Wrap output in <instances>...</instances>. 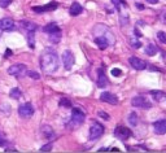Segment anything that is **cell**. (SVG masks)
Wrapping results in <instances>:
<instances>
[{"label":"cell","instance_id":"cell-2","mask_svg":"<svg viewBox=\"0 0 166 153\" xmlns=\"http://www.w3.org/2000/svg\"><path fill=\"white\" fill-rule=\"evenodd\" d=\"M86 120V113L82 110L81 108H73V112H72V123H73V127L75 126H81L83 122Z\"/></svg>","mask_w":166,"mask_h":153},{"label":"cell","instance_id":"cell-44","mask_svg":"<svg viewBox=\"0 0 166 153\" xmlns=\"http://www.w3.org/2000/svg\"><path fill=\"white\" fill-rule=\"evenodd\" d=\"M110 151H113V152H118L120 149H118V148H113V149H110Z\"/></svg>","mask_w":166,"mask_h":153},{"label":"cell","instance_id":"cell-30","mask_svg":"<svg viewBox=\"0 0 166 153\" xmlns=\"http://www.w3.org/2000/svg\"><path fill=\"white\" fill-rule=\"evenodd\" d=\"M51 149H52V144L49 143V144H46V145H42L39 151H40V152H49Z\"/></svg>","mask_w":166,"mask_h":153},{"label":"cell","instance_id":"cell-23","mask_svg":"<svg viewBox=\"0 0 166 153\" xmlns=\"http://www.w3.org/2000/svg\"><path fill=\"white\" fill-rule=\"evenodd\" d=\"M151 95L155 97L156 101H160V100H162L165 94L162 92V91H151Z\"/></svg>","mask_w":166,"mask_h":153},{"label":"cell","instance_id":"cell-43","mask_svg":"<svg viewBox=\"0 0 166 153\" xmlns=\"http://www.w3.org/2000/svg\"><path fill=\"white\" fill-rule=\"evenodd\" d=\"M161 53H162L164 56H162V57H164V60L166 61V52H164V51H161Z\"/></svg>","mask_w":166,"mask_h":153},{"label":"cell","instance_id":"cell-31","mask_svg":"<svg viewBox=\"0 0 166 153\" xmlns=\"http://www.w3.org/2000/svg\"><path fill=\"white\" fill-rule=\"evenodd\" d=\"M99 117H101L103 120H105V121H109V120H110V116H109L108 113L103 112V110H100V112H99Z\"/></svg>","mask_w":166,"mask_h":153},{"label":"cell","instance_id":"cell-29","mask_svg":"<svg viewBox=\"0 0 166 153\" xmlns=\"http://www.w3.org/2000/svg\"><path fill=\"white\" fill-rule=\"evenodd\" d=\"M112 75L113 77H121L122 75V70L121 69H117V68H114V69H112Z\"/></svg>","mask_w":166,"mask_h":153},{"label":"cell","instance_id":"cell-38","mask_svg":"<svg viewBox=\"0 0 166 153\" xmlns=\"http://www.w3.org/2000/svg\"><path fill=\"white\" fill-rule=\"evenodd\" d=\"M4 144H5V139H4V136H3V134L0 132V147H3Z\"/></svg>","mask_w":166,"mask_h":153},{"label":"cell","instance_id":"cell-39","mask_svg":"<svg viewBox=\"0 0 166 153\" xmlns=\"http://www.w3.org/2000/svg\"><path fill=\"white\" fill-rule=\"evenodd\" d=\"M148 69H149V70H152V72H161V69H158V68L153 66V65H151V66L148 68Z\"/></svg>","mask_w":166,"mask_h":153},{"label":"cell","instance_id":"cell-35","mask_svg":"<svg viewBox=\"0 0 166 153\" xmlns=\"http://www.w3.org/2000/svg\"><path fill=\"white\" fill-rule=\"evenodd\" d=\"M130 43H131V46H132V48H139L142 46V43L140 42H135V40H130Z\"/></svg>","mask_w":166,"mask_h":153},{"label":"cell","instance_id":"cell-16","mask_svg":"<svg viewBox=\"0 0 166 153\" xmlns=\"http://www.w3.org/2000/svg\"><path fill=\"white\" fill-rule=\"evenodd\" d=\"M43 31L44 33H48V34H55V33H61V29L57 24L52 22V24H48L43 27Z\"/></svg>","mask_w":166,"mask_h":153},{"label":"cell","instance_id":"cell-45","mask_svg":"<svg viewBox=\"0 0 166 153\" xmlns=\"http://www.w3.org/2000/svg\"><path fill=\"white\" fill-rule=\"evenodd\" d=\"M5 151H7V152H17L16 149H5Z\"/></svg>","mask_w":166,"mask_h":153},{"label":"cell","instance_id":"cell-10","mask_svg":"<svg viewBox=\"0 0 166 153\" xmlns=\"http://www.w3.org/2000/svg\"><path fill=\"white\" fill-rule=\"evenodd\" d=\"M129 62L135 70H144V69H147V64L139 57H135V56L129 59Z\"/></svg>","mask_w":166,"mask_h":153},{"label":"cell","instance_id":"cell-32","mask_svg":"<svg viewBox=\"0 0 166 153\" xmlns=\"http://www.w3.org/2000/svg\"><path fill=\"white\" fill-rule=\"evenodd\" d=\"M27 75L30 78H33V79H39V78H40V75H39L37 72H27Z\"/></svg>","mask_w":166,"mask_h":153},{"label":"cell","instance_id":"cell-42","mask_svg":"<svg viewBox=\"0 0 166 153\" xmlns=\"http://www.w3.org/2000/svg\"><path fill=\"white\" fill-rule=\"evenodd\" d=\"M136 8H138V9H140V11H143L144 9V5H142V4H136Z\"/></svg>","mask_w":166,"mask_h":153},{"label":"cell","instance_id":"cell-18","mask_svg":"<svg viewBox=\"0 0 166 153\" xmlns=\"http://www.w3.org/2000/svg\"><path fill=\"white\" fill-rule=\"evenodd\" d=\"M42 132H43V135L47 138V139H53L55 138V132H53V130H52L49 126H42Z\"/></svg>","mask_w":166,"mask_h":153},{"label":"cell","instance_id":"cell-34","mask_svg":"<svg viewBox=\"0 0 166 153\" xmlns=\"http://www.w3.org/2000/svg\"><path fill=\"white\" fill-rule=\"evenodd\" d=\"M120 21H121L122 26H126V25H127V22H129V18H127V17H123V14H121L120 16Z\"/></svg>","mask_w":166,"mask_h":153},{"label":"cell","instance_id":"cell-22","mask_svg":"<svg viewBox=\"0 0 166 153\" xmlns=\"http://www.w3.org/2000/svg\"><path fill=\"white\" fill-rule=\"evenodd\" d=\"M129 123L131 126H136L138 125V114L136 113H130L129 114Z\"/></svg>","mask_w":166,"mask_h":153},{"label":"cell","instance_id":"cell-8","mask_svg":"<svg viewBox=\"0 0 166 153\" xmlns=\"http://www.w3.org/2000/svg\"><path fill=\"white\" fill-rule=\"evenodd\" d=\"M18 114L22 118H29L34 114V107L30 103H26L18 108Z\"/></svg>","mask_w":166,"mask_h":153},{"label":"cell","instance_id":"cell-7","mask_svg":"<svg viewBox=\"0 0 166 153\" xmlns=\"http://www.w3.org/2000/svg\"><path fill=\"white\" fill-rule=\"evenodd\" d=\"M114 135L121 140H127V139L132 135L131 130L127 127H123V126H117L116 130H114Z\"/></svg>","mask_w":166,"mask_h":153},{"label":"cell","instance_id":"cell-26","mask_svg":"<svg viewBox=\"0 0 166 153\" xmlns=\"http://www.w3.org/2000/svg\"><path fill=\"white\" fill-rule=\"evenodd\" d=\"M61 33H55V34H49V40L52 42V43H59V40H60V38H61V35H60Z\"/></svg>","mask_w":166,"mask_h":153},{"label":"cell","instance_id":"cell-5","mask_svg":"<svg viewBox=\"0 0 166 153\" xmlns=\"http://www.w3.org/2000/svg\"><path fill=\"white\" fill-rule=\"evenodd\" d=\"M62 64H64V68L66 70H70L73 68V65L75 64V59H74V55L72 53L69 49H66L62 53Z\"/></svg>","mask_w":166,"mask_h":153},{"label":"cell","instance_id":"cell-21","mask_svg":"<svg viewBox=\"0 0 166 153\" xmlns=\"http://www.w3.org/2000/svg\"><path fill=\"white\" fill-rule=\"evenodd\" d=\"M157 52H158V49H157V47H156L155 44H148V46L145 47V53H147L148 56H155Z\"/></svg>","mask_w":166,"mask_h":153},{"label":"cell","instance_id":"cell-40","mask_svg":"<svg viewBox=\"0 0 166 153\" xmlns=\"http://www.w3.org/2000/svg\"><path fill=\"white\" fill-rule=\"evenodd\" d=\"M134 31H135V34H136V37H138V38H140V37H142V33H139V30H138V29H135Z\"/></svg>","mask_w":166,"mask_h":153},{"label":"cell","instance_id":"cell-12","mask_svg":"<svg viewBox=\"0 0 166 153\" xmlns=\"http://www.w3.org/2000/svg\"><path fill=\"white\" fill-rule=\"evenodd\" d=\"M100 100L104 103H108V104H112V105H116L118 103V97L116 95H113L110 92H103L100 95Z\"/></svg>","mask_w":166,"mask_h":153},{"label":"cell","instance_id":"cell-37","mask_svg":"<svg viewBox=\"0 0 166 153\" xmlns=\"http://www.w3.org/2000/svg\"><path fill=\"white\" fill-rule=\"evenodd\" d=\"M160 18H161V21H162V22H165L166 24V12H162L160 14Z\"/></svg>","mask_w":166,"mask_h":153},{"label":"cell","instance_id":"cell-15","mask_svg":"<svg viewBox=\"0 0 166 153\" xmlns=\"http://www.w3.org/2000/svg\"><path fill=\"white\" fill-rule=\"evenodd\" d=\"M95 43L99 46L100 49H105V48L110 44V42L108 40V38L105 35H99L95 38Z\"/></svg>","mask_w":166,"mask_h":153},{"label":"cell","instance_id":"cell-19","mask_svg":"<svg viewBox=\"0 0 166 153\" xmlns=\"http://www.w3.org/2000/svg\"><path fill=\"white\" fill-rule=\"evenodd\" d=\"M27 43H29V47L31 48V49L35 48V33L34 31L27 33Z\"/></svg>","mask_w":166,"mask_h":153},{"label":"cell","instance_id":"cell-20","mask_svg":"<svg viewBox=\"0 0 166 153\" xmlns=\"http://www.w3.org/2000/svg\"><path fill=\"white\" fill-rule=\"evenodd\" d=\"M9 95H11V97H12V99H16V100H18V99L22 97V92H21V90H20V88H17V87H14V88H12V90H11Z\"/></svg>","mask_w":166,"mask_h":153},{"label":"cell","instance_id":"cell-3","mask_svg":"<svg viewBox=\"0 0 166 153\" xmlns=\"http://www.w3.org/2000/svg\"><path fill=\"white\" fill-rule=\"evenodd\" d=\"M103 134H104L103 125H100L99 122H94L92 126H91V129H90V140L91 142L97 140V139L101 136Z\"/></svg>","mask_w":166,"mask_h":153},{"label":"cell","instance_id":"cell-9","mask_svg":"<svg viewBox=\"0 0 166 153\" xmlns=\"http://www.w3.org/2000/svg\"><path fill=\"white\" fill-rule=\"evenodd\" d=\"M14 29H16V22L12 18L0 20V30H3V31H13Z\"/></svg>","mask_w":166,"mask_h":153},{"label":"cell","instance_id":"cell-17","mask_svg":"<svg viewBox=\"0 0 166 153\" xmlns=\"http://www.w3.org/2000/svg\"><path fill=\"white\" fill-rule=\"evenodd\" d=\"M83 11V8L79 3H77V2H74L72 4V7H70V14L72 16H78V14H81Z\"/></svg>","mask_w":166,"mask_h":153},{"label":"cell","instance_id":"cell-33","mask_svg":"<svg viewBox=\"0 0 166 153\" xmlns=\"http://www.w3.org/2000/svg\"><path fill=\"white\" fill-rule=\"evenodd\" d=\"M12 3V0H0V8H7Z\"/></svg>","mask_w":166,"mask_h":153},{"label":"cell","instance_id":"cell-41","mask_svg":"<svg viewBox=\"0 0 166 153\" xmlns=\"http://www.w3.org/2000/svg\"><path fill=\"white\" fill-rule=\"evenodd\" d=\"M147 3H151V4H157L158 0H147Z\"/></svg>","mask_w":166,"mask_h":153},{"label":"cell","instance_id":"cell-28","mask_svg":"<svg viewBox=\"0 0 166 153\" xmlns=\"http://www.w3.org/2000/svg\"><path fill=\"white\" fill-rule=\"evenodd\" d=\"M24 27H26L29 31H35V30H37V25L33 24V22H27L26 25H24Z\"/></svg>","mask_w":166,"mask_h":153},{"label":"cell","instance_id":"cell-25","mask_svg":"<svg viewBox=\"0 0 166 153\" xmlns=\"http://www.w3.org/2000/svg\"><path fill=\"white\" fill-rule=\"evenodd\" d=\"M59 105L60 107H64V108H70L72 107V103H70V100L66 99V97H62L59 101Z\"/></svg>","mask_w":166,"mask_h":153},{"label":"cell","instance_id":"cell-13","mask_svg":"<svg viewBox=\"0 0 166 153\" xmlns=\"http://www.w3.org/2000/svg\"><path fill=\"white\" fill-rule=\"evenodd\" d=\"M153 129H155V132L158 134V135L166 134V120L156 121L155 125H153Z\"/></svg>","mask_w":166,"mask_h":153},{"label":"cell","instance_id":"cell-36","mask_svg":"<svg viewBox=\"0 0 166 153\" xmlns=\"http://www.w3.org/2000/svg\"><path fill=\"white\" fill-rule=\"evenodd\" d=\"M12 55H13L12 49H9V48H7V51H5V57H7V59H9Z\"/></svg>","mask_w":166,"mask_h":153},{"label":"cell","instance_id":"cell-1","mask_svg":"<svg viewBox=\"0 0 166 153\" xmlns=\"http://www.w3.org/2000/svg\"><path fill=\"white\" fill-rule=\"evenodd\" d=\"M40 68L47 74H52L59 69V56L56 51L47 48L40 57Z\"/></svg>","mask_w":166,"mask_h":153},{"label":"cell","instance_id":"cell-4","mask_svg":"<svg viewBox=\"0 0 166 153\" xmlns=\"http://www.w3.org/2000/svg\"><path fill=\"white\" fill-rule=\"evenodd\" d=\"M26 73H27V70H26V66L24 64H16V65H13V66H11L9 69H8V74H11V75L16 77V78L22 77Z\"/></svg>","mask_w":166,"mask_h":153},{"label":"cell","instance_id":"cell-27","mask_svg":"<svg viewBox=\"0 0 166 153\" xmlns=\"http://www.w3.org/2000/svg\"><path fill=\"white\" fill-rule=\"evenodd\" d=\"M157 38H158V40L161 43H166V33L158 31V33H157Z\"/></svg>","mask_w":166,"mask_h":153},{"label":"cell","instance_id":"cell-6","mask_svg":"<svg viewBox=\"0 0 166 153\" xmlns=\"http://www.w3.org/2000/svg\"><path fill=\"white\" fill-rule=\"evenodd\" d=\"M131 104H132V107H136V108H143V109H151L152 105L149 101H147L145 97H143V96H135L131 100Z\"/></svg>","mask_w":166,"mask_h":153},{"label":"cell","instance_id":"cell-14","mask_svg":"<svg viewBox=\"0 0 166 153\" xmlns=\"http://www.w3.org/2000/svg\"><path fill=\"white\" fill-rule=\"evenodd\" d=\"M99 78H97V87L99 88H104V87L108 86V78L105 75V73H104L103 69H99Z\"/></svg>","mask_w":166,"mask_h":153},{"label":"cell","instance_id":"cell-24","mask_svg":"<svg viewBox=\"0 0 166 153\" xmlns=\"http://www.w3.org/2000/svg\"><path fill=\"white\" fill-rule=\"evenodd\" d=\"M112 3L114 4V7H116L117 11H121V7H126V5H127L125 0H112Z\"/></svg>","mask_w":166,"mask_h":153},{"label":"cell","instance_id":"cell-11","mask_svg":"<svg viewBox=\"0 0 166 153\" xmlns=\"http://www.w3.org/2000/svg\"><path fill=\"white\" fill-rule=\"evenodd\" d=\"M57 7H59V4L56 3V2H51V3L46 4V5H43V7H33V11L37 12V13H43V12L55 11Z\"/></svg>","mask_w":166,"mask_h":153}]
</instances>
